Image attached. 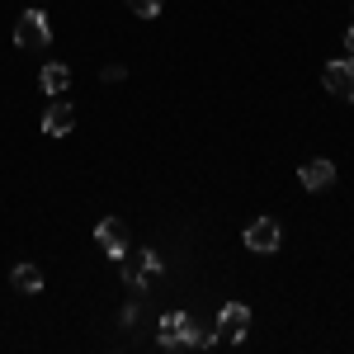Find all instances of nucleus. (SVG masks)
I'll return each mask as SVG.
<instances>
[{"instance_id": "obj_1", "label": "nucleus", "mask_w": 354, "mask_h": 354, "mask_svg": "<svg viewBox=\"0 0 354 354\" xmlns=\"http://www.w3.org/2000/svg\"><path fill=\"white\" fill-rule=\"evenodd\" d=\"M15 43H19L24 53H48V43H53L48 15H38V10H24V15H19V24H15Z\"/></svg>"}, {"instance_id": "obj_2", "label": "nucleus", "mask_w": 354, "mask_h": 354, "mask_svg": "<svg viewBox=\"0 0 354 354\" xmlns=\"http://www.w3.org/2000/svg\"><path fill=\"white\" fill-rule=\"evenodd\" d=\"M218 345H241L245 335H250V307L245 302H227L218 312Z\"/></svg>"}, {"instance_id": "obj_3", "label": "nucleus", "mask_w": 354, "mask_h": 354, "mask_svg": "<svg viewBox=\"0 0 354 354\" xmlns=\"http://www.w3.org/2000/svg\"><path fill=\"white\" fill-rule=\"evenodd\" d=\"M95 241H100V250H104L109 260H123V255L133 250V232H128L123 218H104L100 227H95Z\"/></svg>"}, {"instance_id": "obj_4", "label": "nucleus", "mask_w": 354, "mask_h": 354, "mask_svg": "<svg viewBox=\"0 0 354 354\" xmlns=\"http://www.w3.org/2000/svg\"><path fill=\"white\" fill-rule=\"evenodd\" d=\"M245 245L255 250V255H274L279 245H283V227L274 218H255L250 227H245Z\"/></svg>"}, {"instance_id": "obj_5", "label": "nucleus", "mask_w": 354, "mask_h": 354, "mask_svg": "<svg viewBox=\"0 0 354 354\" xmlns=\"http://www.w3.org/2000/svg\"><path fill=\"white\" fill-rule=\"evenodd\" d=\"M322 85H326L335 100L354 104V62H350V57H340V62H326V71H322Z\"/></svg>"}, {"instance_id": "obj_6", "label": "nucleus", "mask_w": 354, "mask_h": 354, "mask_svg": "<svg viewBox=\"0 0 354 354\" xmlns=\"http://www.w3.org/2000/svg\"><path fill=\"white\" fill-rule=\"evenodd\" d=\"M71 128H76V109H71L66 100H53L48 113H43V133L48 137H66Z\"/></svg>"}, {"instance_id": "obj_7", "label": "nucleus", "mask_w": 354, "mask_h": 354, "mask_svg": "<svg viewBox=\"0 0 354 354\" xmlns=\"http://www.w3.org/2000/svg\"><path fill=\"white\" fill-rule=\"evenodd\" d=\"M298 180H302V189H307V194H322L330 180H335V165H330L326 156H317V161H307L298 170Z\"/></svg>"}, {"instance_id": "obj_8", "label": "nucleus", "mask_w": 354, "mask_h": 354, "mask_svg": "<svg viewBox=\"0 0 354 354\" xmlns=\"http://www.w3.org/2000/svg\"><path fill=\"white\" fill-rule=\"evenodd\" d=\"M180 330H185V312H165L161 326H156V340H161V350H185V345H180Z\"/></svg>"}, {"instance_id": "obj_9", "label": "nucleus", "mask_w": 354, "mask_h": 354, "mask_svg": "<svg viewBox=\"0 0 354 354\" xmlns=\"http://www.w3.org/2000/svg\"><path fill=\"white\" fill-rule=\"evenodd\" d=\"M10 283H15L19 293H43V270L24 260V265H15V270H10Z\"/></svg>"}, {"instance_id": "obj_10", "label": "nucleus", "mask_w": 354, "mask_h": 354, "mask_svg": "<svg viewBox=\"0 0 354 354\" xmlns=\"http://www.w3.org/2000/svg\"><path fill=\"white\" fill-rule=\"evenodd\" d=\"M66 85H71V71H66L62 62H48V66H43V90H48V95L57 100V95H62Z\"/></svg>"}, {"instance_id": "obj_11", "label": "nucleus", "mask_w": 354, "mask_h": 354, "mask_svg": "<svg viewBox=\"0 0 354 354\" xmlns=\"http://www.w3.org/2000/svg\"><path fill=\"white\" fill-rule=\"evenodd\" d=\"M123 5L133 10L137 19H156V15H161V5H165V0H123Z\"/></svg>"}, {"instance_id": "obj_12", "label": "nucleus", "mask_w": 354, "mask_h": 354, "mask_svg": "<svg viewBox=\"0 0 354 354\" xmlns=\"http://www.w3.org/2000/svg\"><path fill=\"white\" fill-rule=\"evenodd\" d=\"M118 322H123V326H137V322H142V302H128V307H123V317H118Z\"/></svg>"}, {"instance_id": "obj_13", "label": "nucleus", "mask_w": 354, "mask_h": 354, "mask_svg": "<svg viewBox=\"0 0 354 354\" xmlns=\"http://www.w3.org/2000/svg\"><path fill=\"white\" fill-rule=\"evenodd\" d=\"M100 76H104V81H109V85H118V81H123V76H128V71H123V66H104Z\"/></svg>"}, {"instance_id": "obj_14", "label": "nucleus", "mask_w": 354, "mask_h": 354, "mask_svg": "<svg viewBox=\"0 0 354 354\" xmlns=\"http://www.w3.org/2000/svg\"><path fill=\"white\" fill-rule=\"evenodd\" d=\"M345 43H350V53H354V28H350V38H345Z\"/></svg>"}]
</instances>
